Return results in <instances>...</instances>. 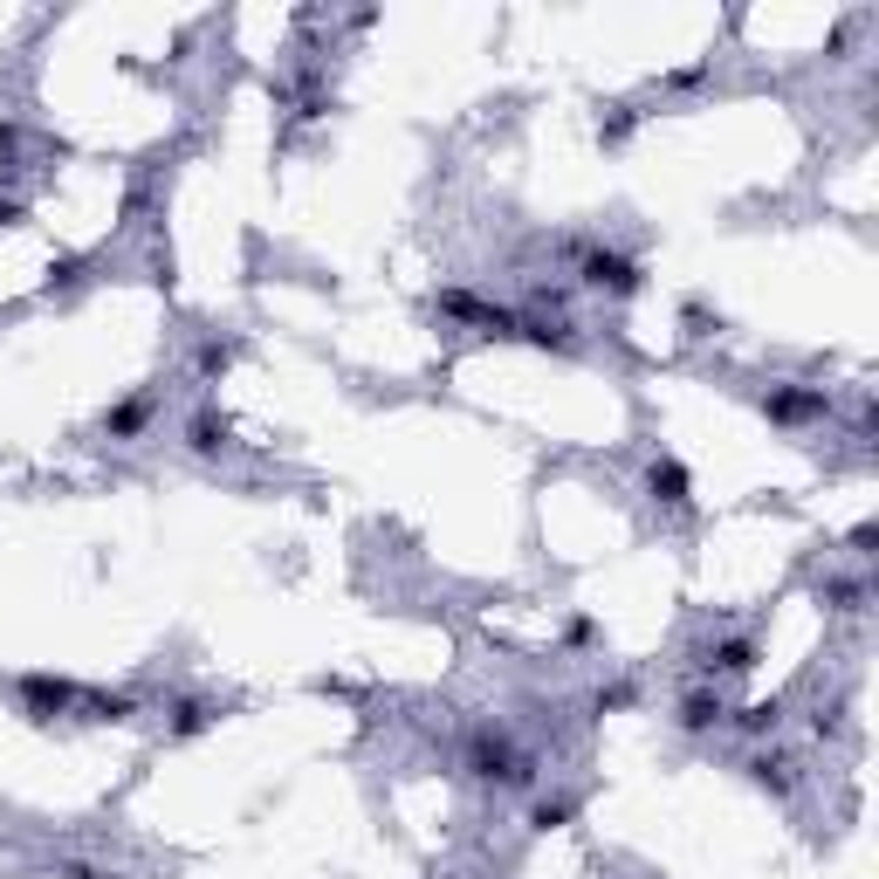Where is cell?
I'll use <instances>...</instances> for the list:
<instances>
[{
  "instance_id": "cell-1",
  "label": "cell",
  "mask_w": 879,
  "mask_h": 879,
  "mask_svg": "<svg viewBox=\"0 0 879 879\" xmlns=\"http://www.w3.org/2000/svg\"><path fill=\"white\" fill-rule=\"evenodd\" d=\"M468 769H475L481 784H523L529 777V763L515 756V742L502 729H475L468 735Z\"/></svg>"
},
{
  "instance_id": "cell-2",
  "label": "cell",
  "mask_w": 879,
  "mask_h": 879,
  "mask_svg": "<svg viewBox=\"0 0 879 879\" xmlns=\"http://www.w3.org/2000/svg\"><path fill=\"white\" fill-rule=\"evenodd\" d=\"M578 282L591 296H632L639 289V262L632 254H618V248H584L578 254Z\"/></svg>"
},
{
  "instance_id": "cell-3",
  "label": "cell",
  "mask_w": 879,
  "mask_h": 879,
  "mask_svg": "<svg viewBox=\"0 0 879 879\" xmlns=\"http://www.w3.org/2000/svg\"><path fill=\"white\" fill-rule=\"evenodd\" d=\"M21 701H28V715H35V721H48V715H62V708L83 701V687L48 681V674H28V681H21Z\"/></svg>"
},
{
  "instance_id": "cell-4",
  "label": "cell",
  "mask_w": 879,
  "mask_h": 879,
  "mask_svg": "<svg viewBox=\"0 0 879 879\" xmlns=\"http://www.w3.org/2000/svg\"><path fill=\"white\" fill-rule=\"evenodd\" d=\"M674 721H681L687 735H708V729H721V721H729V708H721V694H708V687H694L687 701H681V715H674Z\"/></svg>"
},
{
  "instance_id": "cell-5",
  "label": "cell",
  "mask_w": 879,
  "mask_h": 879,
  "mask_svg": "<svg viewBox=\"0 0 879 879\" xmlns=\"http://www.w3.org/2000/svg\"><path fill=\"white\" fill-rule=\"evenodd\" d=\"M763 412H769V420H777V426L818 420V412H824V392H769V399H763Z\"/></svg>"
},
{
  "instance_id": "cell-6",
  "label": "cell",
  "mask_w": 879,
  "mask_h": 879,
  "mask_svg": "<svg viewBox=\"0 0 879 879\" xmlns=\"http://www.w3.org/2000/svg\"><path fill=\"white\" fill-rule=\"evenodd\" d=\"M145 420H151V399L138 392V399H124V406L103 412V440H138V433H145Z\"/></svg>"
},
{
  "instance_id": "cell-7",
  "label": "cell",
  "mask_w": 879,
  "mask_h": 879,
  "mask_svg": "<svg viewBox=\"0 0 879 879\" xmlns=\"http://www.w3.org/2000/svg\"><path fill=\"white\" fill-rule=\"evenodd\" d=\"M646 488H653V502H666V509H687V468H681V460H653Z\"/></svg>"
},
{
  "instance_id": "cell-8",
  "label": "cell",
  "mask_w": 879,
  "mask_h": 879,
  "mask_svg": "<svg viewBox=\"0 0 879 879\" xmlns=\"http://www.w3.org/2000/svg\"><path fill=\"white\" fill-rule=\"evenodd\" d=\"M186 447H193V454H220V447H227V420H220L214 406H199L193 420H186Z\"/></svg>"
},
{
  "instance_id": "cell-9",
  "label": "cell",
  "mask_w": 879,
  "mask_h": 879,
  "mask_svg": "<svg viewBox=\"0 0 879 879\" xmlns=\"http://www.w3.org/2000/svg\"><path fill=\"white\" fill-rule=\"evenodd\" d=\"M790 769H797L790 756H749V777H756V784H763L769 797H790V784H797Z\"/></svg>"
},
{
  "instance_id": "cell-10",
  "label": "cell",
  "mask_w": 879,
  "mask_h": 879,
  "mask_svg": "<svg viewBox=\"0 0 879 879\" xmlns=\"http://www.w3.org/2000/svg\"><path fill=\"white\" fill-rule=\"evenodd\" d=\"M708 666H721V674H749V666H756V639H749V632L721 639L715 653H708Z\"/></svg>"
},
{
  "instance_id": "cell-11",
  "label": "cell",
  "mask_w": 879,
  "mask_h": 879,
  "mask_svg": "<svg viewBox=\"0 0 879 879\" xmlns=\"http://www.w3.org/2000/svg\"><path fill=\"white\" fill-rule=\"evenodd\" d=\"M578 818V804H571V797H543V804L529 811V824H536V832H557V824H571Z\"/></svg>"
},
{
  "instance_id": "cell-12",
  "label": "cell",
  "mask_w": 879,
  "mask_h": 879,
  "mask_svg": "<svg viewBox=\"0 0 879 879\" xmlns=\"http://www.w3.org/2000/svg\"><path fill=\"white\" fill-rule=\"evenodd\" d=\"M206 721H214V708H199V701H179V708H172V735H199Z\"/></svg>"
},
{
  "instance_id": "cell-13",
  "label": "cell",
  "mask_w": 879,
  "mask_h": 879,
  "mask_svg": "<svg viewBox=\"0 0 879 879\" xmlns=\"http://www.w3.org/2000/svg\"><path fill=\"white\" fill-rule=\"evenodd\" d=\"M235 365V344H199V378H220Z\"/></svg>"
},
{
  "instance_id": "cell-14",
  "label": "cell",
  "mask_w": 879,
  "mask_h": 879,
  "mask_svg": "<svg viewBox=\"0 0 879 879\" xmlns=\"http://www.w3.org/2000/svg\"><path fill=\"white\" fill-rule=\"evenodd\" d=\"M777 721H784V708H777V701H763V708H749V715H742V729H749V735H769Z\"/></svg>"
},
{
  "instance_id": "cell-15",
  "label": "cell",
  "mask_w": 879,
  "mask_h": 879,
  "mask_svg": "<svg viewBox=\"0 0 879 879\" xmlns=\"http://www.w3.org/2000/svg\"><path fill=\"white\" fill-rule=\"evenodd\" d=\"M824 598H832L838 612H859L866 605V584H824Z\"/></svg>"
},
{
  "instance_id": "cell-16",
  "label": "cell",
  "mask_w": 879,
  "mask_h": 879,
  "mask_svg": "<svg viewBox=\"0 0 879 879\" xmlns=\"http://www.w3.org/2000/svg\"><path fill=\"white\" fill-rule=\"evenodd\" d=\"M626 132H632V111H618V117L598 124V145H626Z\"/></svg>"
},
{
  "instance_id": "cell-17",
  "label": "cell",
  "mask_w": 879,
  "mask_h": 879,
  "mask_svg": "<svg viewBox=\"0 0 879 879\" xmlns=\"http://www.w3.org/2000/svg\"><path fill=\"white\" fill-rule=\"evenodd\" d=\"M845 543H852V557H872V543H879V529H872V523H859V529H852Z\"/></svg>"
},
{
  "instance_id": "cell-18",
  "label": "cell",
  "mask_w": 879,
  "mask_h": 879,
  "mask_svg": "<svg viewBox=\"0 0 879 879\" xmlns=\"http://www.w3.org/2000/svg\"><path fill=\"white\" fill-rule=\"evenodd\" d=\"M21 220H28V206H21V199H0V227H21Z\"/></svg>"
},
{
  "instance_id": "cell-19",
  "label": "cell",
  "mask_w": 879,
  "mask_h": 879,
  "mask_svg": "<svg viewBox=\"0 0 879 879\" xmlns=\"http://www.w3.org/2000/svg\"><path fill=\"white\" fill-rule=\"evenodd\" d=\"M56 879H117V872H96V866H62Z\"/></svg>"
}]
</instances>
